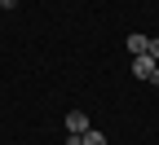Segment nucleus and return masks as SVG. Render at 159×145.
<instances>
[{
    "label": "nucleus",
    "mask_w": 159,
    "mask_h": 145,
    "mask_svg": "<svg viewBox=\"0 0 159 145\" xmlns=\"http://www.w3.org/2000/svg\"><path fill=\"white\" fill-rule=\"evenodd\" d=\"M66 132H71V136H84V132H89V114H84V110H71V114H66Z\"/></svg>",
    "instance_id": "nucleus-2"
},
{
    "label": "nucleus",
    "mask_w": 159,
    "mask_h": 145,
    "mask_svg": "<svg viewBox=\"0 0 159 145\" xmlns=\"http://www.w3.org/2000/svg\"><path fill=\"white\" fill-rule=\"evenodd\" d=\"M0 5H5V9H13V5H18V0H0Z\"/></svg>",
    "instance_id": "nucleus-6"
},
{
    "label": "nucleus",
    "mask_w": 159,
    "mask_h": 145,
    "mask_svg": "<svg viewBox=\"0 0 159 145\" xmlns=\"http://www.w3.org/2000/svg\"><path fill=\"white\" fill-rule=\"evenodd\" d=\"M80 145H106V136H102V132H97V128H89L84 136H80Z\"/></svg>",
    "instance_id": "nucleus-4"
},
{
    "label": "nucleus",
    "mask_w": 159,
    "mask_h": 145,
    "mask_svg": "<svg viewBox=\"0 0 159 145\" xmlns=\"http://www.w3.org/2000/svg\"><path fill=\"white\" fill-rule=\"evenodd\" d=\"M150 57H155V62H159V35H155V40H150Z\"/></svg>",
    "instance_id": "nucleus-5"
},
{
    "label": "nucleus",
    "mask_w": 159,
    "mask_h": 145,
    "mask_svg": "<svg viewBox=\"0 0 159 145\" xmlns=\"http://www.w3.org/2000/svg\"><path fill=\"white\" fill-rule=\"evenodd\" d=\"M133 75H137V79H150V84H159V62H155L150 53L133 57Z\"/></svg>",
    "instance_id": "nucleus-1"
},
{
    "label": "nucleus",
    "mask_w": 159,
    "mask_h": 145,
    "mask_svg": "<svg viewBox=\"0 0 159 145\" xmlns=\"http://www.w3.org/2000/svg\"><path fill=\"white\" fill-rule=\"evenodd\" d=\"M128 53H133V57H142V53H150V35H142V31H133V35H128Z\"/></svg>",
    "instance_id": "nucleus-3"
}]
</instances>
